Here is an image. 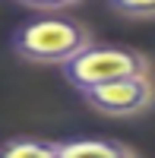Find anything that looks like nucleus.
I'll list each match as a JSON object with an SVG mask.
<instances>
[{
  "instance_id": "nucleus-2",
  "label": "nucleus",
  "mask_w": 155,
  "mask_h": 158,
  "mask_svg": "<svg viewBox=\"0 0 155 158\" xmlns=\"http://www.w3.org/2000/svg\"><path fill=\"white\" fill-rule=\"evenodd\" d=\"M63 79L82 92L89 85H101V82H114V79H130V76H149L152 73V60L149 54L136 48H124V44H89L82 48L76 57H70L60 67Z\"/></svg>"
},
{
  "instance_id": "nucleus-1",
  "label": "nucleus",
  "mask_w": 155,
  "mask_h": 158,
  "mask_svg": "<svg viewBox=\"0 0 155 158\" xmlns=\"http://www.w3.org/2000/svg\"><path fill=\"white\" fill-rule=\"evenodd\" d=\"M89 44H92L89 25L73 16H60V13H44L38 19L22 22L10 38L13 54L38 67H63Z\"/></svg>"
},
{
  "instance_id": "nucleus-5",
  "label": "nucleus",
  "mask_w": 155,
  "mask_h": 158,
  "mask_svg": "<svg viewBox=\"0 0 155 158\" xmlns=\"http://www.w3.org/2000/svg\"><path fill=\"white\" fill-rule=\"evenodd\" d=\"M0 158H57V142L35 136H13L0 142Z\"/></svg>"
},
{
  "instance_id": "nucleus-3",
  "label": "nucleus",
  "mask_w": 155,
  "mask_h": 158,
  "mask_svg": "<svg viewBox=\"0 0 155 158\" xmlns=\"http://www.w3.org/2000/svg\"><path fill=\"white\" fill-rule=\"evenodd\" d=\"M79 95L92 111L105 117H143L152 108V76H130L89 85Z\"/></svg>"
},
{
  "instance_id": "nucleus-6",
  "label": "nucleus",
  "mask_w": 155,
  "mask_h": 158,
  "mask_svg": "<svg viewBox=\"0 0 155 158\" xmlns=\"http://www.w3.org/2000/svg\"><path fill=\"white\" fill-rule=\"evenodd\" d=\"M108 6L124 19L152 22V16H155V0H108Z\"/></svg>"
},
{
  "instance_id": "nucleus-7",
  "label": "nucleus",
  "mask_w": 155,
  "mask_h": 158,
  "mask_svg": "<svg viewBox=\"0 0 155 158\" xmlns=\"http://www.w3.org/2000/svg\"><path fill=\"white\" fill-rule=\"evenodd\" d=\"M19 6H29V10H38V13H60V10H70L82 0H16Z\"/></svg>"
},
{
  "instance_id": "nucleus-4",
  "label": "nucleus",
  "mask_w": 155,
  "mask_h": 158,
  "mask_svg": "<svg viewBox=\"0 0 155 158\" xmlns=\"http://www.w3.org/2000/svg\"><path fill=\"white\" fill-rule=\"evenodd\" d=\"M57 158H139L136 149H130L127 142L117 139H67L57 142Z\"/></svg>"
}]
</instances>
